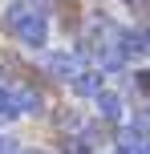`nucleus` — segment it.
Returning a JSON list of instances; mask_svg holds the SVG:
<instances>
[{
	"label": "nucleus",
	"instance_id": "0eeeda50",
	"mask_svg": "<svg viewBox=\"0 0 150 154\" xmlns=\"http://www.w3.org/2000/svg\"><path fill=\"white\" fill-rule=\"evenodd\" d=\"M130 134H134L138 142H150V118H134V122H130Z\"/></svg>",
	"mask_w": 150,
	"mask_h": 154
},
{
	"label": "nucleus",
	"instance_id": "20e7f679",
	"mask_svg": "<svg viewBox=\"0 0 150 154\" xmlns=\"http://www.w3.org/2000/svg\"><path fill=\"white\" fill-rule=\"evenodd\" d=\"M49 73H53V77H65V81H73V77L81 73L77 53H49Z\"/></svg>",
	"mask_w": 150,
	"mask_h": 154
},
{
	"label": "nucleus",
	"instance_id": "7ed1b4c3",
	"mask_svg": "<svg viewBox=\"0 0 150 154\" xmlns=\"http://www.w3.org/2000/svg\"><path fill=\"white\" fill-rule=\"evenodd\" d=\"M114 53L122 57V61H134V57H142L146 53V41H142V32H134V29H122V32H114Z\"/></svg>",
	"mask_w": 150,
	"mask_h": 154
},
{
	"label": "nucleus",
	"instance_id": "9b49d317",
	"mask_svg": "<svg viewBox=\"0 0 150 154\" xmlns=\"http://www.w3.org/2000/svg\"><path fill=\"white\" fill-rule=\"evenodd\" d=\"M138 154H150V142H142V146H138Z\"/></svg>",
	"mask_w": 150,
	"mask_h": 154
},
{
	"label": "nucleus",
	"instance_id": "6e6552de",
	"mask_svg": "<svg viewBox=\"0 0 150 154\" xmlns=\"http://www.w3.org/2000/svg\"><path fill=\"white\" fill-rule=\"evenodd\" d=\"M65 154H89L85 138H65Z\"/></svg>",
	"mask_w": 150,
	"mask_h": 154
},
{
	"label": "nucleus",
	"instance_id": "1a4fd4ad",
	"mask_svg": "<svg viewBox=\"0 0 150 154\" xmlns=\"http://www.w3.org/2000/svg\"><path fill=\"white\" fill-rule=\"evenodd\" d=\"M0 154H16V146H12V138H4V134H0Z\"/></svg>",
	"mask_w": 150,
	"mask_h": 154
},
{
	"label": "nucleus",
	"instance_id": "39448f33",
	"mask_svg": "<svg viewBox=\"0 0 150 154\" xmlns=\"http://www.w3.org/2000/svg\"><path fill=\"white\" fill-rule=\"evenodd\" d=\"M69 85H73L77 97H97V93H102V73H97V69H81Z\"/></svg>",
	"mask_w": 150,
	"mask_h": 154
},
{
	"label": "nucleus",
	"instance_id": "423d86ee",
	"mask_svg": "<svg viewBox=\"0 0 150 154\" xmlns=\"http://www.w3.org/2000/svg\"><path fill=\"white\" fill-rule=\"evenodd\" d=\"M93 101H97V114H102V118H118V114H122V97H118L114 89H102Z\"/></svg>",
	"mask_w": 150,
	"mask_h": 154
},
{
	"label": "nucleus",
	"instance_id": "9d476101",
	"mask_svg": "<svg viewBox=\"0 0 150 154\" xmlns=\"http://www.w3.org/2000/svg\"><path fill=\"white\" fill-rule=\"evenodd\" d=\"M138 89H142L146 97H150V73H138Z\"/></svg>",
	"mask_w": 150,
	"mask_h": 154
},
{
	"label": "nucleus",
	"instance_id": "ddd939ff",
	"mask_svg": "<svg viewBox=\"0 0 150 154\" xmlns=\"http://www.w3.org/2000/svg\"><path fill=\"white\" fill-rule=\"evenodd\" d=\"M142 41H146V49H150V29H146V32H142Z\"/></svg>",
	"mask_w": 150,
	"mask_h": 154
},
{
	"label": "nucleus",
	"instance_id": "f8f14e48",
	"mask_svg": "<svg viewBox=\"0 0 150 154\" xmlns=\"http://www.w3.org/2000/svg\"><path fill=\"white\" fill-rule=\"evenodd\" d=\"M16 154H45V150H16Z\"/></svg>",
	"mask_w": 150,
	"mask_h": 154
},
{
	"label": "nucleus",
	"instance_id": "f257e3e1",
	"mask_svg": "<svg viewBox=\"0 0 150 154\" xmlns=\"http://www.w3.org/2000/svg\"><path fill=\"white\" fill-rule=\"evenodd\" d=\"M12 32H16V37H20V45H29V49H41V45H45V41H49V16L32 8V12L24 16V20L16 24Z\"/></svg>",
	"mask_w": 150,
	"mask_h": 154
},
{
	"label": "nucleus",
	"instance_id": "4468645a",
	"mask_svg": "<svg viewBox=\"0 0 150 154\" xmlns=\"http://www.w3.org/2000/svg\"><path fill=\"white\" fill-rule=\"evenodd\" d=\"M146 118H150V109H146Z\"/></svg>",
	"mask_w": 150,
	"mask_h": 154
},
{
	"label": "nucleus",
	"instance_id": "f03ea898",
	"mask_svg": "<svg viewBox=\"0 0 150 154\" xmlns=\"http://www.w3.org/2000/svg\"><path fill=\"white\" fill-rule=\"evenodd\" d=\"M4 97L12 101L16 114H41V93L29 85H4Z\"/></svg>",
	"mask_w": 150,
	"mask_h": 154
}]
</instances>
